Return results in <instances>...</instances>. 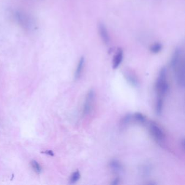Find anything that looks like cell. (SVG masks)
I'll return each instance as SVG.
<instances>
[{"label":"cell","mask_w":185,"mask_h":185,"mask_svg":"<svg viewBox=\"0 0 185 185\" xmlns=\"http://www.w3.org/2000/svg\"><path fill=\"white\" fill-rule=\"evenodd\" d=\"M15 18L19 25L26 30L31 31L34 28V22L30 17L25 13L16 12L15 13Z\"/></svg>","instance_id":"3957f363"},{"label":"cell","mask_w":185,"mask_h":185,"mask_svg":"<svg viewBox=\"0 0 185 185\" xmlns=\"http://www.w3.org/2000/svg\"><path fill=\"white\" fill-rule=\"evenodd\" d=\"M151 167L148 164L142 165L139 167V173L142 177H148L150 175L151 172Z\"/></svg>","instance_id":"8fae6325"},{"label":"cell","mask_w":185,"mask_h":185,"mask_svg":"<svg viewBox=\"0 0 185 185\" xmlns=\"http://www.w3.org/2000/svg\"><path fill=\"white\" fill-rule=\"evenodd\" d=\"M162 49V44L159 42H156L152 45L150 48V50L153 53H158Z\"/></svg>","instance_id":"5bb4252c"},{"label":"cell","mask_w":185,"mask_h":185,"mask_svg":"<svg viewBox=\"0 0 185 185\" xmlns=\"http://www.w3.org/2000/svg\"><path fill=\"white\" fill-rule=\"evenodd\" d=\"M170 67L172 69L176 82L181 88L185 87V65L184 52L181 48L178 47L173 54L170 63Z\"/></svg>","instance_id":"6da1fadb"},{"label":"cell","mask_w":185,"mask_h":185,"mask_svg":"<svg viewBox=\"0 0 185 185\" xmlns=\"http://www.w3.org/2000/svg\"><path fill=\"white\" fill-rule=\"evenodd\" d=\"M149 130L151 136L157 142L160 144L163 143L166 136L160 126L154 122H151L149 125Z\"/></svg>","instance_id":"277c9868"},{"label":"cell","mask_w":185,"mask_h":185,"mask_svg":"<svg viewBox=\"0 0 185 185\" xmlns=\"http://www.w3.org/2000/svg\"><path fill=\"white\" fill-rule=\"evenodd\" d=\"M42 153H43V154H47V155H50V156H53L54 153L52 151H44V152H41Z\"/></svg>","instance_id":"ac0fdd59"},{"label":"cell","mask_w":185,"mask_h":185,"mask_svg":"<svg viewBox=\"0 0 185 185\" xmlns=\"http://www.w3.org/2000/svg\"><path fill=\"white\" fill-rule=\"evenodd\" d=\"M80 178V174L78 170H76L75 172L73 173L71 178H70V182L72 184H75L77 182Z\"/></svg>","instance_id":"e0dca14e"},{"label":"cell","mask_w":185,"mask_h":185,"mask_svg":"<svg viewBox=\"0 0 185 185\" xmlns=\"http://www.w3.org/2000/svg\"><path fill=\"white\" fill-rule=\"evenodd\" d=\"M123 58V51L121 48H119L113 57V69H116L119 67L121 64L122 62Z\"/></svg>","instance_id":"9c48e42d"},{"label":"cell","mask_w":185,"mask_h":185,"mask_svg":"<svg viewBox=\"0 0 185 185\" xmlns=\"http://www.w3.org/2000/svg\"><path fill=\"white\" fill-rule=\"evenodd\" d=\"M163 107V98H157L156 104V113L157 115L160 116L162 113Z\"/></svg>","instance_id":"7c38bea8"},{"label":"cell","mask_w":185,"mask_h":185,"mask_svg":"<svg viewBox=\"0 0 185 185\" xmlns=\"http://www.w3.org/2000/svg\"><path fill=\"white\" fill-rule=\"evenodd\" d=\"M84 64H85V58L84 57H82L79 60L78 65L77 67V69H75V80H77L80 78L84 69Z\"/></svg>","instance_id":"30bf717a"},{"label":"cell","mask_w":185,"mask_h":185,"mask_svg":"<svg viewBox=\"0 0 185 185\" xmlns=\"http://www.w3.org/2000/svg\"><path fill=\"white\" fill-rule=\"evenodd\" d=\"M119 179L118 178H117L116 179H115L114 180H113V182L111 183V184L113 185H118V184H119Z\"/></svg>","instance_id":"d6986e66"},{"label":"cell","mask_w":185,"mask_h":185,"mask_svg":"<svg viewBox=\"0 0 185 185\" xmlns=\"http://www.w3.org/2000/svg\"><path fill=\"white\" fill-rule=\"evenodd\" d=\"M109 167L111 171L116 174H120L121 173H122L124 170L122 163L118 160L116 159H113L110 161Z\"/></svg>","instance_id":"ba28073f"},{"label":"cell","mask_w":185,"mask_h":185,"mask_svg":"<svg viewBox=\"0 0 185 185\" xmlns=\"http://www.w3.org/2000/svg\"><path fill=\"white\" fill-rule=\"evenodd\" d=\"M123 73L125 78L127 81L128 82L129 84H130L132 86L135 88L138 87L140 85L139 80L135 73L132 72V70L126 69L123 72Z\"/></svg>","instance_id":"8992f818"},{"label":"cell","mask_w":185,"mask_h":185,"mask_svg":"<svg viewBox=\"0 0 185 185\" xmlns=\"http://www.w3.org/2000/svg\"><path fill=\"white\" fill-rule=\"evenodd\" d=\"M31 167L33 168V170H34L35 172L37 174H40L42 171V168L41 166L39 165V163H38L37 161L33 160L31 161Z\"/></svg>","instance_id":"9a60e30c"},{"label":"cell","mask_w":185,"mask_h":185,"mask_svg":"<svg viewBox=\"0 0 185 185\" xmlns=\"http://www.w3.org/2000/svg\"><path fill=\"white\" fill-rule=\"evenodd\" d=\"M98 31L100 38L104 43L108 45L110 43V39L107 29L103 23H99L98 24Z\"/></svg>","instance_id":"52a82bcc"},{"label":"cell","mask_w":185,"mask_h":185,"mask_svg":"<svg viewBox=\"0 0 185 185\" xmlns=\"http://www.w3.org/2000/svg\"><path fill=\"white\" fill-rule=\"evenodd\" d=\"M95 96V92L93 90L88 91L83 105V114L84 116L88 115L91 113L93 109Z\"/></svg>","instance_id":"5b68a950"},{"label":"cell","mask_w":185,"mask_h":185,"mask_svg":"<svg viewBox=\"0 0 185 185\" xmlns=\"http://www.w3.org/2000/svg\"><path fill=\"white\" fill-rule=\"evenodd\" d=\"M132 121V115L130 114H128L126 116H124L122 119H121V124L123 127L124 126L125 127L131 122Z\"/></svg>","instance_id":"2e32d148"},{"label":"cell","mask_w":185,"mask_h":185,"mask_svg":"<svg viewBox=\"0 0 185 185\" xmlns=\"http://www.w3.org/2000/svg\"><path fill=\"white\" fill-rule=\"evenodd\" d=\"M168 90L169 85L167 81V69L165 67H163L160 70L155 84L157 98H164Z\"/></svg>","instance_id":"7a4b0ae2"},{"label":"cell","mask_w":185,"mask_h":185,"mask_svg":"<svg viewBox=\"0 0 185 185\" xmlns=\"http://www.w3.org/2000/svg\"><path fill=\"white\" fill-rule=\"evenodd\" d=\"M132 119L141 124H144L146 122V117L143 114L140 113H136L132 115Z\"/></svg>","instance_id":"4fadbf2b"}]
</instances>
